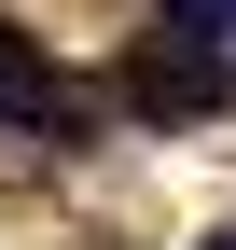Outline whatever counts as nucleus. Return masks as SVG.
<instances>
[{"label":"nucleus","mask_w":236,"mask_h":250,"mask_svg":"<svg viewBox=\"0 0 236 250\" xmlns=\"http://www.w3.org/2000/svg\"><path fill=\"white\" fill-rule=\"evenodd\" d=\"M222 98H236V70L209 42H139L125 56V111H153V125H209Z\"/></svg>","instance_id":"nucleus-1"},{"label":"nucleus","mask_w":236,"mask_h":250,"mask_svg":"<svg viewBox=\"0 0 236 250\" xmlns=\"http://www.w3.org/2000/svg\"><path fill=\"white\" fill-rule=\"evenodd\" d=\"M209 250H236V236H209Z\"/></svg>","instance_id":"nucleus-3"},{"label":"nucleus","mask_w":236,"mask_h":250,"mask_svg":"<svg viewBox=\"0 0 236 250\" xmlns=\"http://www.w3.org/2000/svg\"><path fill=\"white\" fill-rule=\"evenodd\" d=\"M0 125H42V139H83L70 83H56V56L28 42V28H0Z\"/></svg>","instance_id":"nucleus-2"}]
</instances>
